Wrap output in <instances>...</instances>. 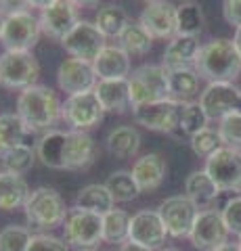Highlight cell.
<instances>
[{"label":"cell","instance_id":"obj_1","mask_svg":"<svg viewBox=\"0 0 241 251\" xmlns=\"http://www.w3.org/2000/svg\"><path fill=\"white\" fill-rule=\"evenodd\" d=\"M95 155V140L82 130H49L36 145V157L53 170H86Z\"/></svg>","mask_w":241,"mask_h":251},{"label":"cell","instance_id":"obj_2","mask_svg":"<svg viewBox=\"0 0 241 251\" xmlns=\"http://www.w3.org/2000/svg\"><path fill=\"white\" fill-rule=\"evenodd\" d=\"M17 113L29 132H49L53 130L63 113V105L57 92L42 84H34L19 92L17 99Z\"/></svg>","mask_w":241,"mask_h":251},{"label":"cell","instance_id":"obj_3","mask_svg":"<svg viewBox=\"0 0 241 251\" xmlns=\"http://www.w3.org/2000/svg\"><path fill=\"white\" fill-rule=\"evenodd\" d=\"M195 72L208 82H235L241 74V54L229 38H214L199 49Z\"/></svg>","mask_w":241,"mask_h":251},{"label":"cell","instance_id":"obj_4","mask_svg":"<svg viewBox=\"0 0 241 251\" xmlns=\"http://www.w3.org/2000/svg\"><path fill=\"white\" fill-rule=\"evenodd\" d=\"M27 224L36 230H53L57 226H63L67 218V205L63 197L49 186H38L29 193V197L23 205Z\"/></svg>","mask_w":241,"mask_h":251},{"label":"cell","instance_id":"obj_5","mask_svg":"<svg viewBox=\"0 0 241 251\" xmlns=\"http://www.w3.org/2000/svg\"><path fill=\"white\" fill-rule=\"evenodd\" d=\"M128 88H130V105L141 107L155 100L170 99V84L168 72L164 65H141L132 69L128 75Z\"/></svg>","mask_w":241,"mask_h":251},{"label":"cell","instance_id":"obj_6","mask_svg":"<svg viewBox=\"0 0 241 251\" xmlns=\"http://www.w3.org/2000/svg\"><path fill=\"white\" fill-rule=\"evenodd\" d=\"M65 243L78 251H92L103 241V216L95 211L72 207L63 222Z\"/></svg>","mask_w":241,"mask_h":251},{"label":"cell","instance_id":"obj_7","mask_svg":"<svg viewBox=\"0 0 241 251\" xmlns=\"http://www.w3.org/2000/svg\"><path fill=\"white\" fill-rule=\"evenodd\" d=\"M40 75V65L27 50H4L0 54V86L11 90H26Z\"/></svg>","mask_w":241,"mask_h":251},{"label":"cell","instance_id":"obj_8","mask_svg":"<svg viewBox=\"0 0 241 251\" xmlns=\"http://www.w3.org/2000/svg\"><path fill=\"white\" fill-rule=\"evenodd\" d=\"M40 31H42L40 19L34 17L29 11L11 13L4 17V27H2V34H0V42H2L6 50L32 52Z\"/></svg>","mask_w":241,"mask_h":251},{"label":"cell","instance_id":"obj_9","mask_svg":"<svg viewBox=\"0 0 241 251\" xmlns=\"http://www.w3.org/2000/svg\"><path fill=\"white\" fill-rule=\"evenodd\" d=\"M206 172L220 193H241V151L220 147L206 159Z\"/></svg>","mask_w":241,"mask_h":251},{"label":"cell","instance_id":"obj_10","mask_svg":"<svg viewBox=\"0 0 241 251\" xmlns=\"http://www.w3.org/2000/svg\"><path fill=\"white\" fill-rule=\"evenodd\" d=\"M181 113L183 103L174 99L155 100V103H147L141 107H132V115H134L136 124L151 132H164V134H172L181 126Z\"/></svg>","mask_w":241,"mask_h":251},{"label":"cell","instance_id":"obj_11","mask_svg":"<svg viewBox=\"0 0 241 251\" xmlns=\"http://www.w3.org/2000/svg\"><path fill=\"white\" fill-rule=\"evenodd\" d=\"M158 211H160L161 220H164V226H166L170 237L185 239V237H189L193 230L199 207L187 197V195H174V197H168L161 201Z\"/></svg>","mask_w":241,"mask_h":251},{"label":"cell","instance_id":"obj_12","mask_svg":"<svg viewBox=\"0 0 241 251\" xmlns=\"http://www.w3.org/2000/svg\"><path fill=\"white\" fill-rule=\"evenodd\" d=\"M229 228L222 220L220 209H201L197 214V220L193 224V230L189 234V239L193 243V247L199 251H216L222 247L224 243H229Z\"/></svg>","mask_w":241,"mask_h":251},{"label":"cell","instance_id":"obj_13","mask_svg":"<svg viewBox=\"0 0 241 251\" xmlns=\"http://www.w3.org/2000/svg\"><path fill=\"white\" fill-rule=\"evenodd\" d=\"M103 113H105V109L99 103L95 90H92V92H82V94L67 97V100L63 103L61 120H65L67 126H72V130L86 132L101 124Z\"/></svg>","mask_w":241,"mask_h":251},{"label":"cell","instance_id":"obj_14","mask_svg":"<svg viewBox=\"0 0 241 251\" xmlns=\"http://www.w3.org/2000/svg\"><path fill=\"white\" fill-rule=\"evenodd\" d=\"M199 105L208 120H222L231 113L241 111V88L233 82H210L201 92Z\"/></svg>","mask_w":241,"mask_h":251},{"label":"cell","instance_id":"obj_15","mask_svg":"<svg viewBox=\"0 0 241 251\" xmlns=\"http://www.w3.org/2000/svg\"><path fill=\"white\" fill-rule=\"evenodd\" d=\"M63 49L72 54L76 59H82V61H95L101 50L105 49V36L95 23L90 21H84L80 19L74 25V29L61 40Z\"/></svg>","mask_w":241,"mask_h":251},{"label":"cell","instance_id":"obj_16","mask_svg":"<svg viewBox=\"0 0 241 251\" xmlns=\"http://www.w3.org/2000/svg\"><path fill=\"white\" fill-rule=\"evenodd\" d=\"M166 237H168V230L158 209H141L130 218L128 241L138 243V245L155 251L166 243Z\"/></svg>","mask_w":241,"mask_h":251},{"label":"cell","instance_id":"obj_17","mask_svg":"<svg viewBox=\"0 0 241 251\" xmlns=\"http://www.w3.org/2000/svg\"><path fill=\"white\" fill-rule=\"evenodd\" d=\"M99 82V77L95 74L90 61H82V59H65L59 65L57 72V84L67 97L74 94H82V92H92Z\"/></svg>","mask_w":241,"mask_h":251},{"label":"cell","instance_id":"obj_18","mask_svg":"<svg viewBox=\"0 0 241 251\" xmlns=\"http://www.w3.org/2000/svg\"><path fill=\"white\" fill-rule=\"evenodd\" d=\"M141 25L149 31L153 38H172L176 36V6L168 0H153L147 2L141 13Z\"/></svg>","mask_w":241,"mask_h":251},{"label":"cell","instance_id":"obj_19","mask_svg":"<svg viewBox=\"0 0 241 251\" xmlns=\"http://www.w3.org/2000/svg\"><path fill=\"white\" fill-rule=\"evenodd\" d=\"M78 21H80L78 19V6L72 0H57L40 13L42 31L55 40H63Z\"/></svg>","mask_w":241,"mask_h":251},{"label":"cell","instance_id":"obj_20","mask_svg":"<svg viewBox=\"0 0 241 251\" xmlns=\"http://www.w3.org/2000/svg\"><path fill=\"white\" fill-rule=\"evenodd\" d=\"M92 67H95L99 80H126L132 74L130 54L120 44H107L99 57L92 61Z\"/></svg>","mask_w":241,"mask_h":251},{"label":"cell","instance_id":"obj_21","mask_svg":"<svg viewBox=\"0 0 241 251\" xmlns=\"http://www.w3.org/2000/svg\"><path fill=\"white\" fill-rule=\"evenodd\" d=\"M166 174H168V166L160 153H147L138 157L134 166H132V176H134L141 193H149L160 188L161 182L166 180Z\"/></svg>","mask_w":241,"mask_h":251},{"label":"cell","instance_id":"obj_22","mask_svg":"<svg viewBox=\"0 0 241 251\" xmlns=\"http://www.w3.org/2000/svg\"><path fill=\"white\" fill-rule=\"evenodd\" d=\"M199 40L195 36H181L176 34L164 50V61L161 65L166 69H181L195 65V59L199 54Z\"/></svg>","mask_w":241,"mask_h":251},{"label":"cell","instance_id":"obj_23","mask_svg":"<svg viewBox=\"0 0 241 251\" xmlns=\"http://www.w3.org/2000/svg\"><path fill=\"white\" fill-rule=\"evenodd\" d=\"M95 94L105 111L124 113L130 107V88L126 80H99L95 86Z\"/></svg>","mask_w":241,"mask_h":251},{"label":"cell","instance_id":"obj_24","mask_svg":"<svg viewBox=\"0 0 241 251\" xmlns=\"http://www.w3.org/2000/svg\"><path fill=\"white\" fill-rule=\"evenodd\" d=\"M185 195L189 197L195 205L201 209H210L212 201H216V197L220 195L218 186L214 184V180L210 178V174L206 170H195L191 172L185 180Z\"/></svg>","mask_w":241,"mask_h":251},{"label":"cell","instance_id":"obj_25","mask_svg":"<svg viewBox=\"0 0 241 251\" xmlns=\"http://www.w3.org/2000/svg\"><path fill=\"white\" fill-rule=\"evenodd\" d=\"M29 186L19 174L0 172V211L23 209L29 197Z\"/></svg>","mask_w":241,"mask_h":251},{"label":"cell","instance_id":"obj_26","mask_svg":"<svg viewBox=\"0 0 241 251\" xmlns=\"http://www.w3.org/2000/svg\"><path fill=\"white\" fill-rule=\"evenodd\" d=\"M105 145L111 155L120 157V159H130L141 149V134L132 126H118L107 134Z\"/></svg>","mask_w":241,"mask_h":251},{"label":"cell","instance_id":"obj_27","mask_svg":"<svg viewBox=\"0 0 241 251\" xmlns=\"http://www.w3.org/2000/svg\"><path fill=\"white\" fill-rule=\"evenodd\" d=\"M168 72V84H170V99L189 103L199 90V74L193 67H181V69H166Z\"/></svg>","mask_w":241,"mask_h":251},{"label":"cell","instance_id":"obj_28","mask_svg":"<svg viewBox=\"0 0 241 251\" xmlns=\"http://www.w3.org/2000/svg\"><path fill=\"white\" fill-rule=\"evenodd\" d=\"M76 205L88 211H95L99 216H105L107 211H111L115 201L111 197L109 188L105 184H88L84 186L76 197Z\"/></svg>","mask_w":241,"mask_h":251},{"label":"cell","instance_id":"obj_29","mask_svg":"<svg viewBox=\"0 0 241 251\" xmlns=\"http://www.w3.org/2000/svg\"><path fill=\"white\" fill-rule=\"evenodd\" d=\"M118 42H120L122 49L130 54V57L132 54H147L151 50L153 36L141 25V21H130L120 34Z\"/></svg>","mask_w":241,"mask_h":251},{"label":"cell","instance_id":"obj_30","mask_svg":"<svg viewBox=\"0 0 241 251\" xmlns=\"http://www.w3.org/2000/svg\"><path fill=\"white\" fill-rule=\"evenodd\" d=\"M27 132V126L17 113H0V153L23 145Z\"/></svg>","mask_w":241,"mask_h":251},{"label":"cell","instance_id":"obj_31","mask_svg":"<svg viewBox=\"0 0 241 251\" xmlns=\"http://www.w3.org/2000/svg\"><path fill=\"white\" fill-rule=\"evenodd\" d=\"M130 218L124 209H111L103 216V243L124 245L130 232Z\"/></svg>","mask_w":241,"mask_h":251},{"label":"cell","instance_id":"obj_32","mask_svg":"<svg viewBox=\"0 0 241 251\" xmlns=\"http://www.w3.org/2000/svg\"><path fill=\"white\" fill-rule=\"evenodd\" d=\"M128 23H130L128 13L122 6H115V4H107L103 9H99L95 17V25L103 31L105 38H120V34Z\"/></svg>","mask_w":241,"mask_h":251},{"label":"cell","instance_id":"obj_33","mask_svg":"<svg viewBox=\"0 0 241 251\" xmlns=\"http://www.w3.org/2000/svg\"><path fill=\"white\" fill-rule=\"evenodd\" d=\"M105 186L109 188L115 203H128L141 195V188H138L132 172H128V170H118V172H113V174H109Z\"/></svg>","mask_w":241,"mask_h":251},{"label":"cell","instance_id":"obj_34","mask_svg":"<svg viewBox=\"0 0 241 251\" xmlns=\"http://www.w3.org/2000/svg\"><path fill=\"white\" fill-rule=\"evenodd\" d=\"M34 159H36V149H32L26 143L11 149V151L0 153V166H2V172L19 174V176H23L26 172L32 170Z\"/></svg>","mask_w":241,"mask_h":251},{"label":"cell","instance_id":"obj_35","mask_svg":"<svg viewBox=\"0 0 241 251\" xmlns=\"http://www.w3.org/2000/svg\"><path fill=\"white\" fill-rule=\"evenodd\" d=\"M204 27V13L195 2H183L176 6V34L181 36H199Z\"/></svg>","mask_w":241,"mask_h":251},{"label":"cell","instance_id":"obj_36","mask_svg":"<svg viewBox=\"0 0 241 251\" xmlns=\"http://www.w3.org/2000/svg\"><path fill=\"white\" fill-rule=\"evenodd\" d=\"M34 234L26 226L9 224L0 230V251H27Z\"/></svg>","mask_w":241,"mask_h":251},{"label":"cell","instance_id":"obj_37","mask_svg":"<svg viewBox=\"0 0 241 251\" xmlns=\"http://www.w3.org/2000/svg\"><path fill=\"white\" fill-rule=\"evenodd\" d=\"M204 128H208V115L201 109L199 103H183V113H181V126L178 130L183 134H197Z\"/></svg>","mask_w":241,"mask_h":251},{"label":"cell","instance_id":"obj_38","mask_svg":"<svg viewBox=\"0 0 241 251\" xmlns=\"http://www.w3.org/2000/svg\"><path fill=\"white\" fill-rule=\"evenodd\" d=\"M220 147H222V138L218 134V130H214V128H204L201 132L191 136V149L197 157H206L208 159Z\"/></svg>","mask_w":241,"mask_h":251},{"label":"cell","instance_id":"obj_39","mask_svg":"<svg viewBox=\"0 0 241 251\" xmlns=\"http://www.w3.org/2000/svg\"><path fill=\"white\" fill-rule=\"evenodd\" d=\"M218 134L222 138L224 147L241 151V111L222 117L220 126H218Z\"/></svg>","mask_w":241,"mask_h":251},{"label":"cell","instance_id":"obj_40","mask_svg":"<svg viewBox=\"0 0 241 251\" xmlns=\"http://www.w3.org/2000/svg\"><path fill=\"white\" fill-rule=\"evenodd\" d=\"M220 214H222V220H224V224H227L229 232L241 237V197L229 199L224 203V207L220 209Z\"/></svg>","mask_w":241,"mask_h":251},{"label":"cell","instance_id":"obj_41","mask_svg":"<svg viewBox=\"0 0 241 251\" xmlns=\"http://www.w3.org/2000/svg\"><path fill=\"white\" fill-rule=\"evenodd\" d=\"M27 251H69V245L53 234H34Z\"/></svg>","mask_w":241,"mask_h":251},{"label":"cell","instance_id":"obj_42","mask_svg":"<svg viewBox=\"0 0 241 251\" xmlns=\"http://www.w3.org/2000/svg\"><path fill=\"white\" fill-rule=\"evenodd\" d=\"M222 13L227 23L235 27H241V0H224L222 4Z\"/></svg>","mask_w":241,"mask_h":251},{"label":"cell","instance_id":"obj_43","mask_svg":"<svg viewBox=\"0 0 241 251\" xmlns=\"http://www.w3.org/2000/svg\"><path fill=\"white\" fill-rule=\"evenodd\" d=\"M27 6H32L29 0H0V13L11 15V13H19V11H27Z\"/></svg>","mask_w":241,"mask_h":251},{"label":"cell","instance_id":"obj_44","mask_svg":"<svg viewBox=\"0 0 241 251\" xmlns=\"http://www.w3.org/2000/svg\"><path fill=\"white\" fill-rule=\"evenodd\" d=\"M120 251H151L143 245H138V243H132V241H126L124 245H120Z\"/></svg>","mask_w":241,"mask_h":251},{"label":"cell","instance_id":"obj_45","mask_svg":"<svg viewBox=\"0 0 241 251\" xmlns=\"http://www.w3.org/2000/svg\"><path fill=\"white\" fill-rule=\"evenodd\" d=\"M29 2H32V6L34 9H49V6L53 4V2H57V0H29Z\"/></svg>","mask_w":241,"mask_h":251},{"label":"cell","instance_id":"obj_46","mask_svg":"<svg viewBox=\"0 0 241 251\" xmlns=\"http://www.w3.org/2000/svg\"><path fill=\"white\" fill-rule=\"evenodd\" d=\"M216 251H241V247H239V243H224V245L218 247Z\"/></svg>","mask_w":241,"mask_h":251},{"label":"cell","instance_id":"obj_47","mask_svg":"<svg viewBox=\"0 0 241 251\" xmlns=\"http://www.w3.org/2000/svg\"><path fill=\"white\" fill-rule=\"evenodd\" d=\"M76 6H95L99 4V0H72Z\"/></svg>","mask_w":241,"mask_h":251},{"label":"cell","instance_id":"obj_48","mask_svg":"<svg viewBox=\"0 0 241 251\" xmlns=\"http://www.w3.org/2000/svg\"><path fill=\"white\" fill-rule=\"evenodd\" d=\"M233 42H235V49H237V50H239V54H241V27H237V29H235Z\"/></svg>","mask_w":241,"mask_h":251},{"label":"cell","instance_id":"obj_49","mask_svg":"<svg viewBox=\"0 0 241 251\" xmlns=\"http://www.w3.org/2000/svg\"><path fill=\"white\" fill-rule=\"evenodd\" d=\"M2 27H4V15L0 13V34H2Z\"/></svg>","mask_w":241,"mask_h":251},{"label":"cell","instance_id":"obj_50","mask_svg":"<svg viewBox=\"0 0 241 251\" xmlns=\"http://www.w3.org/2000/svg\"><path fill=\"white\" fill-rule=\"evenodd\" d=\"M161 251H181V249H176V247H168V249H161Z\"/></svg>","mask_w":241,"mask_h":251},{"label":"cell","instance_id":"obj_51","mask_svg":"<svg viewBox=\"0 0 241 251\" xmlns=\"http://www.w3.org/2000/svg\"><path fill=\"white\" fill-rule=\"evenodd\" d=\"M181 2H189V0H181Z\"/></svg>","mask_w":241,"mask_h":251},{"label":"cell","instance_id":"obj_52","mask_svg":"<svg viewBox=\"0 0 241 251\" xmlns=\"http://www.w3.org/2000/svg\"><path fill=\"white\" fill-rule=\"evenodd\" d=\"M239 247H241V237H239Z\"/></svg>","mask_w":241,"mask_h":251},{"label":"cell","instance_id":"obj_53","mask_svg":"<svg viewBox=\"0 0 241 251\" xmlns=\"http://www.w3.org/2000/svg\"><path fill=\"white\" fill-rule=\"evenodd\" d=\"M147 2H153V0H147Z\"/></svg>","mask_w":241,"mask_h":251},{"label":"cell","instance_id":"obj_54","mask_svg":"<svg viewBox=\"0 0 241 251\" xmlns=\"http://www.w3.org/2000/svg\"><path fill=\"white\" fill-rule=\"evenodd\" d=\"M0 172H2V166H0Z\"/></svg>","mask_w":241,"mask_h":251}]
</instances>
